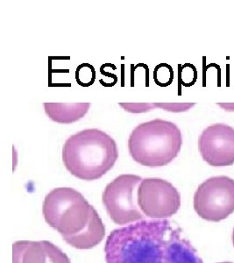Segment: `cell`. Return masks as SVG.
Returning a JSON list of instances; mask_svg holds the SVG:
<instances>
[{
  "mask_svg": "<svg viewBox=\"0 0 234 263\" xmlns=\"http://www.w3.org/2000/svg\"><path fill=\"white\" fill-rule=\"evenodd\" d=\"M105 253L107 263H204L180 228L167 219L141 220L112 231Z\"/></svg>",
  "mask_w": 234,
  "mask_h": 263,
  "instance_id": "6da1fadb",
  "label": "cell"
},
{
  "mask_svg": "<svg viewBox=\"0 0 234 263\" xmlns=\"http://www.w3.org/2000/svg\"><path fill=\"white\" fill-rule=\"evenodd\" d=\"M42 212L46 222L76 249H90L105 238L99 213L75 189H54L46 196Z\"/></svg>",
  "mask_w": 234,
  "mask_h": 263,
  "instance_id": "7a4b0ae2",
  "label": "cell"
},
{
  "mask_svg": "<svg viewBox=\"0 0 234 263\" xmlns=\"http://www.w3.org/2000/svg\"><path fill=\"white\" fill-rule=\"evenodd\" d=\"M119 158L116 141L99 129H85L67 139L63 162L67 171L84 181H95L114 167Z\"/></svg>",
  "mask_w": 234,
  "mask_h": 263,
  "instance_id": "3957f363",
  "label": "cell"
},
{
  "mask_svg": "<svg viewBox=\"0 0 234 263\" xmlns=\"http://www.w3.org/2000/svg\"><path fill=\"white\" fill-rule=\"evenodd\" d=\"M183 145L179 127L171 121L155 119L132 130L128 150L133 161L147 167H162L177 158Z\"/></svg>",
  "mask_w": 234,
  "mask_h": 263,
  "instance_id": "277c9868",
  "label": "cell"
},
{
  "mask_svg": "<svg viewBox=\"0 0 234 263\" xmlns=\"http://www.w3.org/2000/svg\"><path fill=\"white\" fill-rule=\"evenodd\" d=\"M194 209L207 221H222L234 212V180L225 176L210 177L198 186Z\"/></svg>",
  "mask_w": 234,
  "mask_h": 263,
  "instance_id": "5b68a950",
  "label": "cell"
},
{
  "mask_svg": "<svg viewBox=\"0 0 234 263\" xmlns=\"http://www.w3.org/2000/svg\"><path fill=\"white\" fill-rule=\"evenodd\" d=\"M141 181L136 175H120L105 187L103 203L115 224L123 226L144 218L135 199V190Z\"/></svg>",
  "mask_w": 234,
  "mask_h": 263,
  "instance_id": "8992f818",
  "label": "cell"
},
{
  "mask_svg": "<svg viewBox=\"0 0 234 263\" xmlns=\"http://www.w3.org/2000/svg\"><path fill=\"white\" fill-rule=\"evenodd\" d=\"M138 205L147 218L166 219L180 209L181 195L172 183L161 178H145L137 192Z\"/></svg>",
  "mask_w": 234,
  "mask_h": 263,
  "instance_id": "52a82bcc",
  "label": "cell"
},
{
  "mask_svg": "<svg viewBox=\"0 0 234 263\" xmlns=\"http://www.w3.org/2000/svg\"><path fill=\"white\" fill-rule=\"evenodd\" d=\"M202 158L214 167L234 163V128L223 123L208 126L198 139Z\"/></svg>",
  "mask_w": 234,
  "mask_h": 263,
  "instance_id": "ba28073f",
  "label": "cell"
},
{
  "mask_svg": "<svg viewBox=\"0 0 234 263\" xmlns=\"http://www.w3.org/2000/svg\"><path fill=\"white\" fill-rule=\"evenodd\" d=\"M13 263H71L62 249L50 241H17L12 246Z\"/></svg>",
  "mask_w": 234,
  "mask_h": 263,
  "instance_id": "9c48e42d",
  "label": "cell"
},
{
  "mask_svg": "<svg viewBox=\"0 0 234 263\" xmlns=\"http://www.w3.org/2000/svg\"><path fill=\"white\" fill-rule=\"evenodd\" d=\"M47 116L59 124H72L83 119L90 107V103H44Z\"/></svg>",
  "mask_w": 234,
  "mask_h": 263,
  "instance_id": "30bf717a",
  "label": "cell"
},
{
  "mask_svg": "<svg viewBox=\"0 0 234 263\" xmlns=\"http://www.w3.org/2000/svg\"><path fill=\"white\" fill-rule=\"evenodd\" d=\"M75 79L77 84L83 87H89L93 84L96 79V71L93 66L89 63L78 66L75 71Z\"/></svg>",
  "mask_w": 234,
  "mask_h": 263,
  "instance_id": "8fae6325",
  "label": "cell"
},
{
  "mask_svg": "<svg viewBox=\"0 0 234 263\" xmlns=\"http://www.w3.org/2000/svg\"><path fill=\"white\" fill-rule=\"evenodd\" d=\"M218 105L225 111H234V103H219Z\"/></svg>",
  "mask_w": 234,
  "mask_h": 263,
  "instance_id": "7c38bea8",
  "label": "cell"
},
{
  "mask_svg": "<svg viewBox=\"0 0 234 263\" xmlns=\"http://www.w3.org/2000/svg\"><path fill=\"white\" fill-rule=\"evenodd\" d=\"M232 243H233V246H234V228H233V232H232Z\"/></svg>",
  "mask_w": 234,
  "mask_h": 263,
  "instance_id": "4fadbf2b",
  "label": "cell"
},
{
  "mask_svg": "<svg viewBox=\"0 0 234 263\" xmlns=\"http://www.w3.org/2000/svg\"><path fill=\"white\" fill-rule=\"evenodd\" d=\"M219 263H232V262H219Z\"/></svg>",
  "mask_w": 234,
  "mask_h": 263,
  "instance_id": "5bb4252c",
  "label": "cell"
}]
</instances>
